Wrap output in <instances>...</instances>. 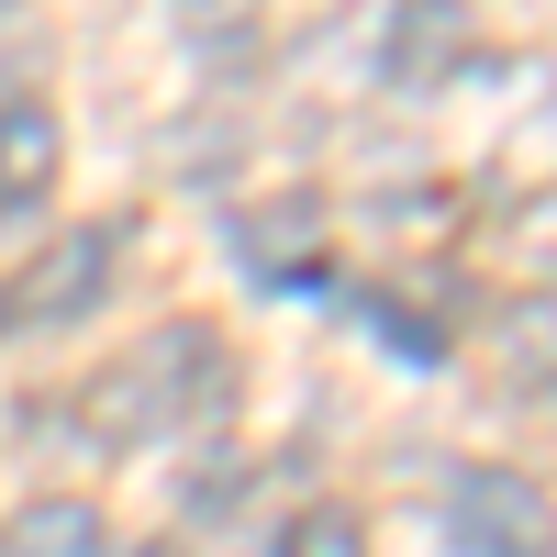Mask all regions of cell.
<instances>
[{
	"mask_svg": "<svg viewBox=\"0 0 557 557\" xmlns=\"http://www.w3.org/2000/svg\"><path fill=\"white\" fill-rule=\"evenodd\" d=\"M57 112L45 101H0V212H34L45 178H57Z\"/></svg>",
	"mask_w": 557,
	"mask_h": 557,
	"instance_id": "277c9868",
	"label": "cell"
},
{
	"mask_svg": "<svg viewBox=\"0 0 557 557\" xmlns=\"http://www.w3.org/2000/svg\"><path fill=\"white\" fill-rule=\"evenodd\" d=\"M112 535H101V513L89 502H34V513L12 524V557H101Z\"/></svg>",
	"mask_w": 557,
	"mask_h": 557,
	"instance_id": "8992f818",
	"label": "cell"
},
{
	"mask_svg": "<svg viewBox=\"0 0 557 557\" xmlns=\"http://www.w3.org/2000/svg\"><path fill=\"white\" fill-rule=\"evenodd\" d=\"M0 335H12V290H0Z\"/></svg>",
	"mask_w": 557,
	"mask_h": 557,
	"instance_id": "30bf717a",
	"label": "cell"
},
{
	"mask_svg": "<svg viewBox=\"0 0 557 557\" xmlns=\"http://www.w3.org/2000/svg\"><path fill=\"white\" fill-rule=\"evenodd\" d=\"M368 323H380V346H391V357H424V368L446 357V335H435V323H412L401 301H368Z\"/></svg>",
	"mask_w": 557,
	"mask_h": 557,
	"instance_id": "9c48e42d",
	"label": "cell"
},
{
	"mask_svg": "<svg viewBox=\"0 0 557 557\" xmlns=\"http://www.w3.org/2000/svg\"><path fill=\"white\" fill-rule=\"evenodd\" d=\"M446 535L469 557H546V491L524 469H469L446 502Z\"/></svg>",
	"mask_w": 557,
	"mask_h": 557,
	"instance_id": "6da1fadb",
	"label": "cell"
},
{
	"mask_svg": "<svg viewBox=\"0 0 557 557\" xmlns=\"http://www.w3.org/2000/svg\"><path fill=\"white\" fill-rule=\"evenodd\" d=\"M168 23L190 34V45H246V23H257V0H168Z\"/></svg>",
	"mask_w": 557,
	"mask_h": 557,
	"instance_id": "ba28073f",
	"label": "cell"
},
{
	"mask_svg": "<svg viewBox=\"0 0 557 557\" xmlns=\"http://www.w3.org/2000/svg\"><path fill=\"white\" fill-rule=\"evenodd\" d=\"M0 12H12V0H0Z\"/></svg>",
	"mask_w": 557,
	"mask_h": 557,
	"instance_id": "8fae6325",
	"label": "cell"
},
{
	"mask_svg": "<svg viewBox=\"0 0 557 557\" xmlns=\"http://www.w3.org/2000/svg\"><path fill=\"white\" fill-rule=\"evenodd\" d=\"M457 45H469V12H457V0H401V12H391V78H401V89L446 78Z\"/></svg>",
	"mask_w": 557,
	"mask_h": 557,
	"instance_id": "5b68a950",
	"label": "cell"
},
{
	"mask_svg": "<svg viewBox=\"0 0 557 557\" xmlns=\"http://www.w3.org/2000/svg\"><path fill=\"white\" fill-rule=\"evenodd\" d=\"M323 212L312 190H290V201H257L246 223H235V268L246 278H278V290H290V278H312V257H323Z\"/></svg>",
	"mask_w": 557,
	"mask_h": 557,
	"instance_id": "7a4b0ae2",
	"label": "cell"
},
{
	"mask_svg": "<svg viewBox=\"0 0 557 557\" xmlns=\"http://www.w3.org/2000/svg\"><path fill=\"white\" fill-rule=\"evenodd\" d=\"M101 278H112V235H67V246H45V268L12 290V312L23 323H67V312L101 301Z\"/></svg>",
	"mask_w": 557,
	"mask_h": 557,
	"instance_id": "3957f363",
	"label": "cell"
},
{
	"mask_svg": "<svg viewBox=\"0 0 557 557\" xmlns=\"http://www.w3.org/2000/svg\"><path fill=\"white\" fill-rule=\"evenodd\" d=\"M278 557H368V524H357V513H335V502H312V513L278 535Z\"/></svg>",
	"mask_w": 557,
	"mask_h": 557,
	"instance_id": "52a82bcc",
	"label": "cell"
}]
</instances>
